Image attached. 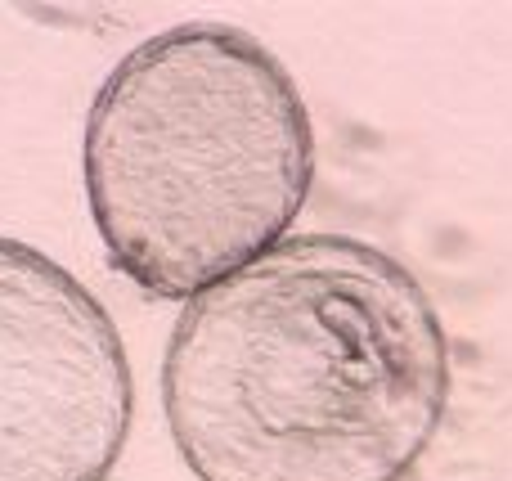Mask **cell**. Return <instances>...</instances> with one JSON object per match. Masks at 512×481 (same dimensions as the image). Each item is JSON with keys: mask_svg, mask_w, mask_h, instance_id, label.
<instances>
[{"mask_svg": "<svg viewBox=\"0 0 512 481\" xmlns=\"http://www.w3.org/2000/svg\"><path fill=\"white\" fill-rule=\"evenodd\" d=\"M131 419L135 374L108 306L0 234V481H108Z\"/></svg>", "mask_w": 512, "mask_h": 481, "instance_id": "3957f363", "label": "cell"}, {"mask_svg": "<svg viewBox=\"0 0 512 481\" xmlns=\"http://www.w3.org/2000/svg\"><path fill=\"white\" fill-rule=\"evenodd\" d=\"M81 176L108 261L158 302H189L292 234L315 185V126L252 32L198 18L104 77Z\"/></svg>", "mask_w": 512, "mask_h": 481, "instance_id": "7a4b0ae2", "label": "cell"}, {"mask_svg": "<svg viewBox=\"0 0 512 481\" xmlns=\"http://www.w3.org/2000/svg\"><path fill=\"white\" fill-rule=\"evenodd\" d=\"M450 410V338L418 275L351 234H288L189 297L162 414L198 481H405Z\"/></svg>", "mask_w": 512, "mask_h": 481, "instance_id": "6da1fadb", "label": "cell"}]
</instances>
